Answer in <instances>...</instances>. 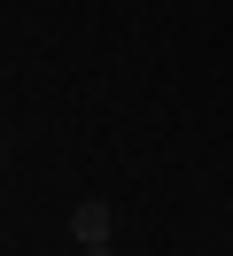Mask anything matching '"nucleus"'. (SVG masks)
Masks as SVG:
<instances>
[{"label": "nucleus", "instance_id": "obj_1", "mask_svg": "<svg viewBox=\"0 0 233 256\" xmlns=\"http://www.w3.org/2000/svg\"><path fill=\"white\" fill-rule=\"evenodd\" d=\"M70 233H78L86 256H101V248H109V202H78V210H70Z\"/></svg>", "mask_w": 233, "mask_h": 256}, {"label": "nucleus", "instance_id": "obj_2", "mask_svg": "<svg viewBox=\"0 0 233 256\" xmlns=\"http://www.w3.org/2000/svg\"><path fill=\"white\" fill-rule=\"evenodd\" d=\"M0 163H8V140H0Z\"/></svg>", "mask_w": 233, "mask_h": 256}]
</instances>
